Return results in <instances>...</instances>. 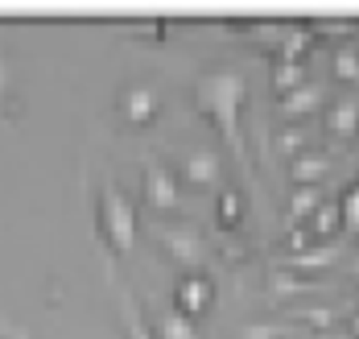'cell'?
Listing matches in <instances>:
<instances>
[{
  "label": "cell",
  "instance_id": "obj_9",
  "mask_svg": "<svg viewBox=\"0 0 359 339\" xmlns=\"http://www.w3.org/2000/svg\"><path fill=\"white\" fill-rule=\"evenodd\" d=\"M165 339H194V331H190V323L170 319V323H165Z\"/></svg>",
  "mask_w": 359,
  "mask_h": 339
},
{
  "label": "cell",
  "instance_id": "obj_2",
  "mask_svg": "<svg viewBox=\"0 0 359 339\" xmlns=\"http://www.w3.org/2000/svg\"><path fill=\"white\" fill-rule=\"evenodd\" d=\"M323 170H326L323 157H297V161H293V178H297V182H310V178H318Z\"/></svg>",
  "mask_w": 359,
  "mask_h": 339
},
{
  "label": "cell",
  "instance_id": "obj_10",
  "mask_svg": "<svg viewBox=\"0 0 359 339\" xmlns=\"http://www.w3.org/2000/svg\"><path fill=\"white\" fill-rule=\"evenodd\" d=\"M314 203H318V199H314V190H297V194H293V211H297V215L314 211Z\"/></svg>",
  "mask_w": 359,
  "mask_h": 339
},
{
  "label": "cell",
  "instance_id": "obj_11",
  "mask_svg": "<svg viewBox=\"0 0 359 339\" xmlns=\"http://www.w3.org/2000/svg\"><path fill=\"white\" fill-rule=\"evenodd\" d=\"M334 67H339V75H343V79H355V75H359L355 54H339V62H334Z\"/></svg>",
  "mask_w": 359,
  "mask_h": 339
},
{
  "label": "cell",
  "instance_id": "obj_3",
  "mask_svg": "<svg viewBox=\"0 0 359 339\" xmlns=\"http://www.w3.org/2000/svg\"><path fill=\"white\" fill-rule=\"evenodd\" d=\"M330 128H334V133H355V108H351V104H339V108L330 112Z\"/></svg>",
  "mask_w": 359,
  "mask_h": 339
},
{
  "label": "cell",
  "instance_id": "obj_12",
  "mask_svg": "<svg viewBox=\"0 0 359 339\" xmlns=\"http://www.w3.org/2000/svg\"><path fill=\"white\" fill-rule=\"evenodd\" d=\"M297 79H302L297 67H281V71H277V83H281V87H297Z\"/></svg>",
  "mask_w": 359,
  "mask_h": 339
},
{
  "label": "cell",
  "instance_id": "obj_5",
  "mask_svg": "<svg viewBox=\"0 0 359 339\" xmlns=\"http://www.w3.org/2000/svg\"><path fill=\"white\" fill-rule=\"evenodd\" d=\"M314 104H318V91H310V87H306V91H293V95H289L285 100V112H310V108H314Z\"/></svg>",
  "mask_w": 359,
  "mask_h": 339
},
{
  "label": "cell",
  "instance_id": "obj_4",
  "mask_svg": "<svg viewBox=\"0 0 359 339\" xmlns=\"http://www.w3.org/2000/svg\"><path fill=\"white\" fill-rule=\"evenodd\" d=\"M215 174H219L215 157H207V153H203V157H190V178H198V182H211Z\"/></svg>",
  "mask_w": 359,
  "mask_h": 339
},
{
  "label": "cell",
  "instance_id": "obj_1",
  "mask_svg": "<svg viewBox=\"0 0 359 339\" xmlns=\"http://www.w3.org/2000/svg\"><path fill=\"white\" fill-rule=\"evenodd\" d=\"M211 302V286L203 281V277H190V281H182V290H178V306L186 310V314H198L203 306Z\"/></svg>",
  "mask_w": 359,
  "mask_h": 339
},
{
  "label": "cell",
  "instance_id": "obj_7",
  "mask_svg": "<svg viewBox=\"0 0 359 339\" xmlns=\"http://www.w3.org/2000/svg\"><path fill=\"white\" fill-rule=\"evenodd\" d=\"M339 220H343V211H339V207H323V211H318V220H314V227H318V232H334Z\"/></svg>",
  "mask_w": 359,
  "mask_h": 339
},
{
  "label": "cell",
  "instance_id": "obj_6",
  "mask_svg": "<svg viewBox=\"0 0 359 339\" xmlns=\"http://www.w3.org/2000/svg\"><path fill=\"white\" fill-rule=\"evenodd\" d=\"M339 211H343V220H347V224L359 227V187L347 190V199H343V207H339Z\"/></svg>",
  "mask_w": 359,
  "mask_h": 339
},
{
  "label": "cell",
  "instance_id": "obj_8",
  "mask_svg": "<svg viewBox=\"0 0 359 339\" xmlns=\"http://www.w3.org/2000/svg\"><path fill=\"white\" fill-rule=\"evenodd\" d=\"M219 215H223L227 224H236V220H240V194H223V199H219Z\"/></svg>",
  "mask_w": 359,
  "mask_h": 339
}]
</instances>
